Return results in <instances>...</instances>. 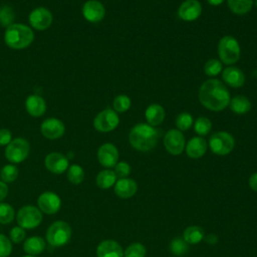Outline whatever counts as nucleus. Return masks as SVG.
Instances as JSON below:
<instances>
[{
	"instance_id": "1",
	"label": "nucleus",
	"mask_w": 257,
	"mask_h": 257,
	"mask_svg": "<svg viewBox=\"0 0 257 257\" xmlns=\"http://www.w3.org/2000/svg\"><path fill=\"white\" fill-rule=\"evenodd\" d=\"M199 100L209 110L220 111L229 105L231 98L225 84L219 79L211 78L200 86Z\"/></svg>"
},
{
	"instance_id": "2",
	"label": "nucleus",
	"mask_w": 257,
	"mask_h": 257,
	"mask_svg": "<svg viewBox=\"0 0 257 257\" xmlns=\"http://www.w3.org/2000/svg\"><path fill=\"white\" fill-rule=\"evenodd\" d=\"M159 132L149 123L136 124L128 134L131 146L140 152H149L158 143Z\"/></svg>"
},
{
	"instance_id": "3",
	"label": "nucleus",
	"mask_w": 257,
	"mask_h": 257,
	"mask_svg": "<svg viewBox=\"0 0 257 257\" xmlns=\"http://www.w3.org/2000/svg\"><path fill=\"white\" fill-rule=\"evenodd\" d=\"M34 40V32L31 27L22 23H13L5 29L4 41L12 49H24Z\"/></svg>"
},
{
	"instance_id": "4",
	"label": "nucleus",
	"mask_w": 257,
	"mask_h": 257,
	"mask_svg": "<svg viewBox=\"0 0 257 257\" xmlns=\"http://www.w3.org/2000/svg\"><path fill=\"white\" fill-rule=\"evenodd\" d=\"M72 230L65 221H54L46 230L45 241L52 247H61L67 244L71 238Z\"/></svg>"
},
{
	"instance_id": "5",
	"label": "nucleus",
	"mask_w": 257,
	"mask_h": 257,
	"mask_svg": "<svg viewBox=\"0 0 257 257\" xmlns=\"http://www.w3.org/2000/svg\"><path fill=\"white\" fill-rule=\"evenodd\" d=\"M240 45L237 39L231 35L223 36L218 43V55L220 60L227 64H234L240 58Z\"/></svg>"
},
{
	"instance_id": "6",
	"label": "nucleus",
	"mask_w": 257,
	"mask_h": 257,
	"mask_svg": "<svg viewBox=\"0 0 257 257\" xmlns=\"http://www.w3.org/2000/svg\"><path fill=\"white\" fill-rule=\"evenodd\" d=\"M30 153V145L23 138L13 139L5 149V158L11 164H19L27 159Z\"/></svg>"
},
{
	"instance_id": "7",
	"label": "nucleus",
	"mask_w": 257,
	"mask_h": 257,
	"mask_svg": "<svg viewBox=\"0 0 257 257\" xmlns=\"http://www.w3.org/2000/svg\"><path fill=\"white\" fill-rule=\"evenodd\" d=\"M16 221L23 229H34L42 222V212L32 205L23 206L17 212Z\"/></svg>"
},
{
	"instance_id": "8",
	"label": "nucleus",
	"mask_w": 257,
	"mask_h": 257,
	"mask_svg": "<svg viewBox=\"0 0 257 257\" xmlns=\"http://www.w3.org/2000/svg\"><path fill=\"white\" fill-rule=\"evenodd\" d=\"M235 146L234 138L227 132H216L209 140V147L211 151L218 156H225L230 154Z\"/></svg>"
},
{
	"instance_id": "9",
	"label": "nucleus",
	"mask_w": 257,
	"mask_h": 257,
	"mask_svg": "<svg viewBox=\"0 0 257 257\" xmlns=\"http://www.w3.org/2000/svg\"><path fill=\"white\" fill-rule=\"evenodd\" d=\"M119 123V117L115 110L105 108L98 112L93 119V126L97 132L108 133L116 128Z\"/></svg>"
},
{
	"instance_id": "10",
	"label": "nucleus",
	"mask_w": 257,
	"mask_h": 257,
	"mask_svg": "<svg viewBox=\"0 0 257 257\" xmlns=\"http://www.w3.org/2000/svg\"><path fill=\"white\" fill-rule=\"evenodd\" d=\"M30 26L35 30H46L52 24L53 16L45 7H37L33 9L28 16Z\"/></svg>"
},
{
	"instance_id": "11",
	"label": "nucleus",
	"mask_w": 257,
	"mask_h": 257,
	"mask_svg": "<svg viewBox=\"0 0 257 257\" xmlns=\"http://www.w3.org/2000/svg\"><path fill=\"white\" fill-rule=\"evenodd\" d=\"M164 146L171 155L178 156L185 149V138L179 130H170L164 138Z\"/></svg>"
},
{
	"instance_id": "12",
	"label": "nucleus",
	"mask_w": 257,
	"mask_h": 257,
	"mask_svg": "<svg viewBox=\"0 0 257 257\" xmlns=\"http://www.w3.org/2000/svg\"><path fill=\"white\" fill-rule=\"evenodd\" d=\"M38 209L48 215L55 214L59 211L61 207V200L57 194L54 192H44L37 199Z\"/></svg>"
},
{
	"instance_id": "13",
	"label": "nucleus",
	"mask_w": 257,
	"mask_h": 257,
	"mask_svg": "<svg viewBox=\"0 0 257 257\" xmlns=\"http://www.w3.org/2000/svg\"><path fill=\"white\" fill-rule=\"evenodd\" d=\"M40 132L44 138L48 140H56L64 135L65 125L56 117H48L42 121Z\"/></svg>"
},
{
	"instance_id": "14",
	"label": "nucleus",
	"mask_w": 257,
	"mask_h": 257,
	"mask_svg": "<svg viewBox=\"0 0 257 257\" xmlns=\"http://www.w3.org/2000/svg\"><path fill=\"white\" fill-rule=\"evenodd\" d=\"M45 168L52 174H62L64 173L68 167L69 162L66 156L59 152H52L48 154L44 159Z\"/></svg>"
},
{
	"instance_id": "15",
	"label": "nucleus",
	"mask_w": 257,
	"mask_h": 257,
	"mask_svg": "<svg viewBox=\"0 0 257 257\" xmlns=\"http://www.w3.org/2000/svg\"><path fill=\"white\" fill-rule=\"evenodd\" d=\"M97 160L102 167H114L118 161V151L116 147L110 143L101 145L97 151Z\"/></svg>"
},
{
	"instance_id": "16",
	"label": "nucleus",
	"mask_w": 257,
	"mask_h": 257,
	"mask_svg": "<svg viewBox=\"0 0 257 257\" xmlns=\"http://www.w3.org/2000/svg\"><path fill=\"white\" fill-rule=\"evenodd\" d=\"M82 15L88 22L97 23L103 19L105 8L97 0H88L82 6Z\"/></svg>"
},
{
	"instance_id": "17",
	"label": "nucleus",
	"mask_w": 257,
	"mask_h": 257,
	"mask_svg": "<svg viewBox=\"0 0 257 257\" xmlns=\"http://www.w3.org/2000/svg\"><path fill=\"white\" fill-rule=\"evenodd\" d=\"M201 13L202 5L197 0H186L178 9V16L184 21H194L199 18Z\"/></svg>"
},
{
	"instance_id": "18",
	"label": "nucleus",
	"mask_w": 257,
	"mask_h": 257,
	"mask_svg": "<svg viewBox=\"0 0 257 257\" xmlns=\"http://www.w3.org/2000/svg\"><path fill=\"white\" fill-rule=\"evenodd\" d=\"M97 257H123L121 246L114 240H103L96 248Z\"/></svg>"
},
{
	"instance_id": "19",
	"label": "nucleus",
	"mask_w": 257,
	"mask_h": 257,
	"mask_svg": "<svg viewBox=\"0 0 257 257\" xmlns=\"http://www.w3.org/2000/svg\"><path fill=\"white\" fill-rule=\"evenodd\" d=\"M222 78L226 84L234 88H239L245 83V74L240 68L235 66L225 68L222 72Z\"/></svg>"
},
{
	"instance_id": "20",
	"label": "nucleus",
	"mask_w": 257,
	"mask_h": 257,
	"mask_svg": "<svg viewBox=\"0 0 257 257\" xmlns=\"http://www.w3.org/2000/svg\"><path fill=\"white\" fill-rule=\"evenodd\" d=\"M25 107L31 116L39 117L46 111V102L42 96L31 94L25 100Z\"/></svg>"
},
{
	"instance_id": "21",
	"label": "nucleus",
	"mask_w": 257,
	"mask_h": 257,
	"mask_svg": "<svg viewBox=\"0 0 257 257\" xmlns=\"http://www.w3.org/2000/svg\"><path fill=\"white\" fill-rule=\"evenodd\" d=\"M137 190H138V185L136 181H134L133 179H128V178L119 179L114 184L115 194L122 199H127L133 197L137 193Z\"/></svg>"
},
{
	"instance_id": "22",
	"label": "nucleus",
	"mask_w": 257,
	"mask_h": 257,
	"mask_svg": "<svg viewBox=\"0 0 257 257\" xmlns=\"http://www.w3.org/2000/svg\"><path fill=\"white\" fill-rule=\"evenodd\" d=\"M186 154L192 159H199L203 157L207 151V143L201 137L192 138L186 145Z\"/></svg>"
},
{
	"instance_id": "23",
	"label": "nucleus",
	"mask_w": 257,
	"mask_h": 257,
	"mask_svg": "<svg viewBox=\"0 0 257 257\" xmlns=\"http://www.w3.org/2000/svg\"><path fill=\"white\" fill-rule=\"evenodd\" d=\"M145 116H146V119L149 124L156 126V125L161 124L164 121L166 112L162 105H160L158 103H153L147 107Z\"/></svg>"
},
{
	"instance_id": "24",
	"label": "nucleus",
	"mask_w": 257,
	"mask_h": 257,
	"mask_svg": "<svg viewBox=\"0 0 257 257\" xmlns=\"http://www.w3.org/2000/svg\"><path fill=\"white\" fill-rule=\"evenodd\" d=\"M46 241L39 236H32L27 238L23 243V250L28 255H38L44 251Z\"/></svg>"
},
{
	"instance_id": "25",
	"label": "nucleus",
	"mask_w": 257,
	"mask_h": 257,
	"mask_svg": "<svg viewBox=\"0 0 257 257\" xmlns=\"http://www.w3.org/2000/svg\"><path fill=\"white\" fill-rule=\"evenodd\" d=\"M230 108L233 112L237 113V114H243L246 113L250 110L251 108V102L250 100L244 96V95H237L234 96L231 100H230Z\"/></svg>"
},
{
	"instance_id": "26",
	"label": "nucleus",
	"mask_w": 257,
	"mask_h": 257,
	"mask_svg": "<svg viewBox=\"0 0 257 257\" xmlns=\"http://www.w3.org/2000/svg\"><path fill=\"white\" fill-rule=\"evenodd\" d=\"M115 182H116V176L114 172L109 169L100 171L97 174L95 179V183L97 187H99L100 189H108L112 187L115 184Z\"/></svg>"
},
{
	"instance_id": "27",
	"label": "nucleus",
	"mask_w": 257,
	"mask_h": 257,
	"mask_svg": "<svg viewBox=\"0 0 257 257\" xmlns=\"http://www.w3.org/2000/svg\"><path fill=\"white\" fill-rule=\"evenodd\" d=\"M205 237L203 229L199 226H190L185 229L183 233V239L188 244H197L200 243Z\"/></svg>"
},
{
	"instance_id": "28",
	"label": "nucleus",
	"mask_w": 257,
	"mask_h": 257,
	"mask_svg": "<svg viewBox=\"0 0 257 257\" xmlns=\"http://www.w3.org/2000/svg\"><path fill=\"white\" fill-rule=\"evenodd\" d=\"M229 9L237 15L248 13L253 5V0H227Z\"/></svg>"
},
{
	"instance_id": "29",
	"label": "nucleus",
	"mask_w": 257,
	"mask_h": 257,
	"mask_svg": "<svg viewBox=\"0 0 257 257\" xmlns=\"http://www.w3.org/2000/svg\"><path fill=\"white\" fill-rule=\"evenodd\" d=\"M67 179L73 185H79L84 180V171L83 169L77 165L73 164L67 169Z\"/></svg>"
},
{
	"instance_id": "30",
	"label": "nucleus",
	"mask_w": 257,
	"mask_h": 257,
	"mask_svg": "<svg viewBox=\"0 0 257 257\" xmlns=\"http://www.w3.org/2000/svg\"><path fill=\"white\" fill-rule=\"evenodd\" d=\"M18 177V169L15 165L9 164L5 165L0 171V178L1 181L4 183H12Z\"/></svg>"
},
{
	"instance_id": "31",
	"label": "nucleus",
	"mask_w": 257,
	"mask_h": 257,
	"mask_svg": "<svg viewBox=\"0 0 257 257\" xmlns=\"http://www.w3.org/2000/svg\"><path fill=\"white\" fill-rule=\"evenodd\" d=\"M15 218L13 207L7 203H0V224L6 225L11 223Z\"/></svg>"
},
{
	"instance_id": "32",
	"label": "nucleus",
	"mask_w": 257,
	"mask_h": 257,
	"mask_svg": "<svg viewBox=\"0 0 257 257\" xmlns=\"http://www.w3.org/2000/svg\"><path fill=\"white\" fill-rule=\"evenodd\" d=\"M15 18L14 10L8 6L3 5L0 7V25L3 27H8L13 24V20Z\"/></svg>"
},
{
	"instance_id": "33",
	"label": "nucleus",
	"mask_w": 257,
	"mask_h": 257,
	"mask_svg": "<svg viewBox=\"0 0 257 257\" xmlns=\"http://www.w3.org/2000/svg\"><path fill=\"white\" fill-rule=\"evenodd\" d=\"M211 128H212V122L206 116H199L194 123V130L200 136L208 135Z\"/></svg>"
},
{
	"instance_id": "34",
	"label": "nucleus",
	"mask_w": 257,
	"mask_h": 257,
	"mask_svg": "<svg viewBox=\"0 0 257 257\" xmlns=\"http://www.w3.org/2000/svg\"><path fill=\"white\" fill-rule=\"evenodd\" d=\"M188 243L185 242L184 239L181 238H175L170 243V251L176 256H182L188 251Z\"/></svg>"
},
{
	"instance_id": "35",
	"label": "nucleus",
	"mask_w": 257,
	"mask_h": 257,
	"mask_svg": "<svg viewBox=\"0 0 257 257\" xmlns=\"http://www.w3.org/2000/svg\"><path fill=\"white\" fill-rule=\"evenodd\" d=\"M112 106L116 112H124L131 107V99L127 95L119 94L114 97Z\"/></svg>"
},
{
	"instance_id": "36",
	"label": "nucleus",
	"mask_w": 257,
	"mask_h": 257,
	"mask_svg": "<svg viewBox=\"0 0 257 257\" xmlns=\"http://www.w3.org/2000/svg\"><path fill=\"white\" fill-rule=\"evenodd\" d=\"M222 70V63L218 59H209L204 65V72L208 76H216Z\"/></svg>"
},
{
	"instance_id": "37",
	"label": "nucleus",
	"mask_w": 257,
	"mask_h": 257,
	"mask_svg": "<svg viewBox=\"0 0 257 257\" xmlns=\"http://www.w3.org/2000/svg\"><path fill=\"white\" fill-rule=\"evenodd\" d=\"M193 124V117L189 112H181L176 118V126L179 131H187Z\"/></svg>"
},
{
	"instance_id": "38",
	"label": "nucleus",
	"mask_w": 257,
	"mask_h": 257,
	"mask_svg": "<svg viewBox=\"0 0 257 257\" xmlns=\"http://www.w3.org/2000/svg\"><path fill=\"white\" fill-rule=\"evenodd\" d=\"M146 247L141 243L131 244L124 251V257H145Z\"/></svg>"
},
{
	"instance_id": "39",
	"label": "nucleus",
	"mask_w": 257,
	"mask_h": 257,
	"mask_svg": "<svg viewBox=\"0 0 257 257\" xmlns=\"http://www.w3.org/2000/svg\"><path fill=\"white\" fill-rule=\"evenodd\" d=\"M12 252V243L4 234L0 233V257H8Z\"/></svg>"
},
{
	"instance_id": "40",
	"label": "nucleus",
	"mask_w": 257,
	"mask_h": 257,
	"mask_svg": "<svg viewBox=\"0 0 257 257\" xmlns=\"http://www.w3.org/2000/svg\"><path fill=\"white\" fill-rule=\"evenodd\" d=\"M26 233L25 229H23L20 226H15L13 227L10 232H9V239L13 243H20L25 239Z\"/></svg>"
},
{
	"instance_id": "41",
	"label": "nucleus",
	"mask_w": 257,
	"mask_h": 257,
	"mask_svg": "<svg viewBox=\"0 0 257 257\" xmlns=\"http://www.w3.org/2000/svg\"><path fill=\"white\" fill-rule=\"evenodd\" d=\"M114 174L116 178L123 179L131 174V166L125 162H118L114 166Z\"/></svg>"
},
{
	"instance_id": "42",
	"label": "nucleus",
	"mask_w": 257,
	"mask_h": 257,
	"mask_svg": "<svg viewBox=\"0 0 257 257\" xmlns=\"http://www.w3.org/2000/svg\"><path fill=\"white\" fill-rule=\"evenodd\" d=\"M11 141V132L7 128H0V146H7Z\"/></svg>"
},
{
	"instance_id": "43",
	"label": "nucleus",
	"mask_w": 257,
	"mask_h": 257,
	"mask_svg": "<svg viewBox=\"0 0 257 257\" xmlns=\"http://www.w3.org/2000/svg\"><path fill=\"white\" fill-rule=\"evenodd\" d=\"M8 191H9V189H8L7 184L0 181V203H1V201H3L7 197Z\"/></svg>"
},
{
	"instance_id": "44",
	"label": "nucleus",
	"mask_w": 257,
	"mask_h": 257,
	"mask_svg": "<svg viewBox=\"0 0 257 257\" xmlns=\"http://www.w3.org/2000/svg\"><path fill=\"white\" fill-rule=\"evenodd\" d=\"M249 187L253 191L257 192V172L254 173L253 175H251V177L249 178Z\"/></svg>"
},
{
	"instance_id": "45",
	"label": "nucleus",
	"mask_w": 257,
	"mask_h": 257,
	"mask_svg": "<svg viewBox=\"0 0 257 257\" xmlns=\"http://www.w3.org/2000/svg\"><path fill=\"white\" fill-rule=\"evenodd\" d=\"M205 240H206V242L209 243V244H215V243L218 241V238H217L216 235L210 234V235H208L207 237H205Z\"/></svg>"
},
{
	"instance_id": "46",
	"label": "nucleus",
	"mask_w": 257,
	"mask_h": 257,
	"mask_svg": "<svg viewBox=\"0 0 257 257\" xmlns=\"http://www.w3.org/2000/svg\"><path fill=\"white\" fill-rule=\"evenodd\" d=\"M207 1L209 4H211L213 6H218L224 2V0H207Z\"/></svg>"
},
{
	"instance_id": "47",
	"label": "nucleus",
	"mask_w": 257,
	"mask_h": 257,
	"mask_svg": "<svg viewBox=\"0 0 257 257\" xmlns=\"http://www.w3.org/2000/svg\"><path fill=\"white\" fill-rule=\"evenodd\" d=\"M23 257H35V256H33V255H25Z\"/></svg>"
},
{
	"instance_id": "48",
	"label": "nucleus",
	"mask_w": 257,
	"mask_h": 257,
	"mask_svg": "<svg viewBox=\"0 0 257 257\" xmlns=\"http://www.w3.org/2000/svg\"><path fill=\"white\" fill-rule=\"evenodd\" d=\"M255 5H256V7H257V0H255Z\"/></svg>"
}]
</instances>
